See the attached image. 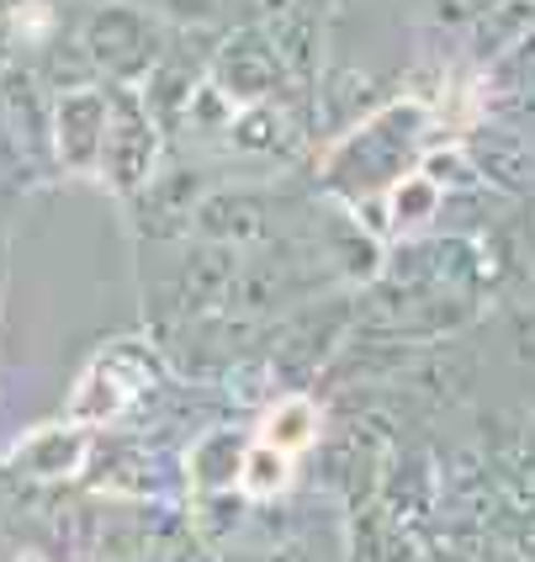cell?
<instances>
[{
    "mask_svg": "<svg viewBox=\"0 0 535 562\" xmlns=\"http://www.w3.org/2000/svg\"><path fill=\"white\" fill-rule=\"evenodd\" d=\"M282 483H286V457L271 451V446H254L250 457H244V488L265 499V494H276Z\"/></svg>",
    "mask_w": 535,
    "mask_h": 562,
    "instance_id": "3",
    "label": "cell"
},
{
    "mask_svg": "<svg viewBox=\"0 0 535 562\" xmlns=\"http://www.w3.org/2000/svg\"><path fill=\"white\" fill-rule=\"evenodd\" d=\"M318 436V414L308 398H286L282 408H271V419H265V436L260 446H271V451H282L286 462L303 451V446H314Z\"/></svg>",
    "mask_w": 535,
    "mask_h": 562,
    "instance_id": "2",
    "label": "cell"
},
{
    "mask_svg": "<svg viewBox=\"0 0 535 562\" xmlns=\"http://www.w3.org/2000/svg\"><path fill=\"white\" fill-rule=\"evenodd\" d=\"M59 149L69 165H91V159H101V149H106V106H101V95H91V91L64 95Z\"/></svg>",
    "mask_w": 535,
    "mask_h": 562,
    "instance_id": "1",
    "label": "cell"
}]
</instances>
